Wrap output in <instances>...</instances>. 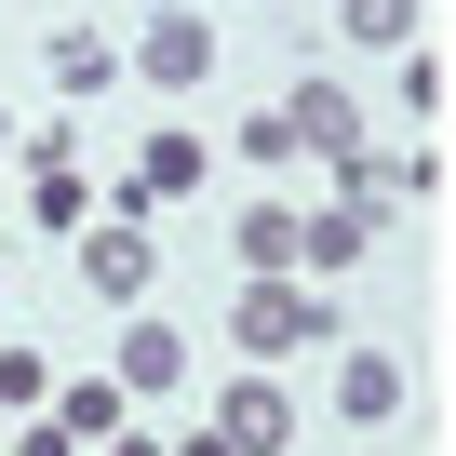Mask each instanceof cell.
Wrapping results in <instances>:
<instances>
[{
  "instance_id": "ffe728a7",
  "label": "cell",
  "mask_w": 456,
  "mask_h": 456,
  "mask_svg": "<svg viewBox=\"0 0 456 456\" xmlns=\"http://www.w3.org/2000/svg\"><path fill=\"white\" fill-rule=\"evenodd\" d=\"M161 456H228V443L215 429H161Z\"/></svg>"
},
{
  "instance_id": "5bb4252c",
  "label": "cell",
  "mask_w": 456,
  "mask_h": 456,
  "mask_svg": "<svg viewBox=\"0 0 456 456\" xmlns=\"http://www.w3.org/2000/svg\"><path fill=\"white\" fill-rule=\"evenodd\" d=\"M28 215L81 242V228H94V175H81V161H68V175H28Z\"/></svg>"
},
{
  "instance_id": "9c48e42d",
  "label": "cell",
  "mask_w": 456,
  "mask_h": 456,
  "mask_svg": "<svg viewBox=\"0 0 456 456\" xmlns=\"http://www.w3.org/2000/svg\"><path fill=\"white\" fill-rule=\"evenodd\" d=\"M336 416H349V429H389V416H403V362H389V349H336Z\"/></svg>"
},
{
  "instance_id": "7402d4cb",
  "label": "cell",
  "mask_w": 456,
  "mask_h": 456,
  "mask_svg": "<svg viewBox=\"0 0 456 456\" xmlns=\"http://www.w3.org/2000/svg\"><path fill=\"white\" fill-rule=\"evenodd\" d=\"M0 148H14V108H0Z\"/></svg>"
},
{
  "instance_id": "30bf717a",
  "label": "cell",
  "mask_w": 456,
  "mask_h": 456,
  "mask_svg": "<svg viewBox=\"0 0 456 456\" xmlns=\"http://www.w3.org/2000/svg\"><path fill=\"white\" fill-rule=\"evenodd\" d=\"M41 416H54V429H68V443H81V456H94V443H108V429H134V403H121V376H68V389H54V403H41Z\"/></svg>"
},
{
  "instance_id": "4fadbf2b",
  "label": "cell",
  "mask_w": 456,
  "mask_h": 456,
  "mask_svg": "<svg viewBox=\"0 0 456 456\" xmlns=\"http://www.w3.org/2000/svg\"><path fill=\"white\" fill-rule=\"evenodd\" d=\"M336 28H349L362 54H416V28H429V0H336Z\"/></svg>"
},
{
  "instance_id": "603a6c76",
  "label": "cell",
  "mask_w": 456,
  "mask_h": 456,
  "mask_svg": "<svg viewBox=\"0 0 456 456\" xmlns=\"http://www.w3.org/2000/svg\"><path fill=\"white\" fill-rule=\"evenodd\" d=\"M0 201H14V188H0Z\"/></svg>"
},
{
  "instance_id": "44dd1931",
  "label": "cell",
  "mask_w": 456,
  "mask_h": 456,
  "mask_svg": "<svg viewBox=\"0 0 456 456\" xmlns=\"http://www.w3.org/2000/svg\"><path fill=\"white\" fill-rule=\"evenodd\" d=\"M94 456H161V429H108V443H94Z\"/></svg>"
},
{
  "instance_id": "7a4b0ae2",
  "label": "cell",
  "mask_w": 456,
  "mask_h": 456,
  "mask_svg": "<svg viewBox=\"0 0 456 456\" xmlns=\"http://www.w3.org/2000/svg\"><path fill=\"white\" fill-rule=\"evenodd\" d=\"M121 68H134L148 94H175V108H188V94L215 81V14H201V0H148V14H134V54H121Z\"/></svg>"
},
{
  "instance_id": "8fae6325",
  "label": "cell",
  "mask_w": 456,
  "mask_h": 456,
  "mask_svg": "<svg viewBox=\"0 0 456 456\" xmlns=\"http://www.w3.org/2000/svg\"><path fill=\"white\" fill-rule=\"evenodd\" d=\"M228 256H242V282H296V201H256L228 228Z\"/></svg>"
},
{
  "instance_id": "ac0fdd59",
  "label": "cell",
  "mask_w": 456,
  "mask_h": 456,
  "mask_svg": "<svg viewBox=\"0 0 456 456\" xmlns=\"http://www.w3.org/2000/svg\"><path fill=\"white\" fill-rule=\"evenodd\" d=\"M403 121H443V54H429V41L403 54Z\"/></svg>"
},
{
  "instance_id": "6da1fadb",
  "label": "cell",
  "mask_w": 456,
  "mask_h": 456,
  "mask_svg": "<svg viewBox=\"0 0 456 456\" xmlns=\"http://www.w3.org/2000/svg\"><path fill=\"white\" fill-rule=\"evenodd\" d=\"M336 336H349L336 282H242V296H228V349H242L256 376H282L296 349H336Z\"/></svg>"
},
{
  "instance_id": "2e32d148",
  "label": "cell",
  "mask_w": 456,
  "mask_h": 456,
  "mask_svg": "<svg viewBox=\"0 0 456 456\" xmlns=\"http://www.w3.org/2000/svg\"><path fill=\"white\" fill-rule=\"evenodd\" d=\"M242 161H269V175H282V161H309V134H296V108H282V94L242 121Z\"/></svg>"
},
{
  "instance_id": "cb8c5ba5",
  "label": "cell",
  "mask_w": 456,
  "mask_h": 456,
  "mask_svg": "<svg viewBox=\"0 0 456 456\" xmlns=\"http://www.w3.org/2000/svg\"><path fill=\"white\" fill-rule=\"evenodd\" d=\"M0 309H14V296H0Z\"/></svg>"
},
{
  "instance_id": "3957f363",
  "label": "cell",
  "mask_w": 456,
  "mask_h": 456,
  "mask_svg": "<svg viewBox=\"0 0 456 456\" xmlns=\"http://www.w3.org/2000/svg\"><path fill=\"white\" fill-rule=\"evenodd\" d=\"M201 429H215L228 456H296V443H309V416H296V389H282V376H228Z\"/></svg>"
},
{
  "instance_id": "277c9868",
  "label": "cell",
  "mask_w": 456,
  "mask_h": 456,
  "mask_svg": "<svg viewBox=\"0 0 456 456\" xmlns=\"http://www.w3.org/2000/svg\"><path fill=\"white\" fill-rule=\"evenodd\" d=\"M188 362H201V349H188V336H175L161 309H121V349H108L121 403H175V389H188Z\"/></svg>"
},
{
  "instance_id": "d6986e66",
  "label": "cell",
  "mask_w": 456,
  "mask_h": 456,
  "mask_svg": "<svg viewBox=\"0 0 456 456\" xmlns=\"http://www.w3.org/2000/svg\"><path fill=\"white\" fill-rule=\"evenodd\" d=\"M14 456H81V443H68L54 416H28V443H14Z\"/></svg>"
},
{
  "instance_id": "9a60e30c",
  "label": "cell",
  "mask_w": 456,
  "mask_h": 456,
  "mask_svg": "<svg viewBox=\"0 0 456 456\" xmlns=\"http://www.w3.org/2000/svg\"><path fill=\"white\" fill-rule=\"evenodd\" d=\"M81 148H94V134H81V121H14V161H28V175H68V161H81Z\"/></svg>"
},
{
  "instance_id": "ba28073f",
  "label": "cell",
  "mask_w": 456,
  "mask_h": 456,
  "mask_svg": "<svg viewBox=\"0 0 456 456\" xmlns=\"http://www.w3.org/2000/svg\"><path fill=\"white\" fill-rule=\"evenodd\" d=\"M362 242H376V215H349V201L296 215V282H336V269H362Z\"/></svg>"
},
{
  "instance_id": "7c38bea8",
  "label": "cell",
  "mask_w": 456,
  "mask_h": 456,
  "mask_svg": "<svg viewBox=\"0 0 456 456\" xmlns=\"http://www.w3.org/2000/svg\"><path fill=\"white\" fill-rule=\"evenodd\" d=\"M201 161H215V148H201L188 121H161V134L134 148V188H148V201H188V188H201Z\"/></svg>"
},
{
  "instance_id": "52a82bcc",
  "label": "cell",
  "mask_w": 456,
  "mask_h": 456,
  "mask_svg": "<svg viewBox=\"0 0 456 456\" xmlns=\"http://www.w3.org/2000/svg\"><path fill=\"white\" fill-rule=\"evenodd\" d=\"M282 108H296L309 161H349V148H376V134H362V108H349V81H282Z\"/></svg>"
},
{
  "instance_id": "e0dca14e",
  "label": "cell",
  "mask_w": 456,
  "mask_h": 456,
  "mask_svg": "<svg viewBox=\"0 0 456 456\" xmlns=\"http://www.w3.org/2000/svg\"><path fill=\"white\" fill-rule=\"evenodd\" d=\"M0 403H14V416H41V403H54V376H41V349H0Z\"/></svg>"
},
{
  "instance_id": "8992f818",
  "label": "cell",
  "mask_w": 456,
  "mask_h": 456,
  "mask_svg": "<svg viewBox=\"0 0 456 456\" xmlns=\"http://www.w3.org/2000/svg\"><path fill=\"white\" fill-rule=\"evenodd\" d=\"M41 81H54L68 108H94V94L121 81V41H108V28H41Z\"/></svg>"
},
{
  "instance_id": "5b68a950",
  "label": "cell",
  "mask_w": 456,
  "mask_h": 456,
  "mask_svg": "<svg viewBox=\"0 0 456 456\" xmlns=\"http://www.w3.org/2000/svg\"><path fill=\"white\" fill-rule=\"evenodd\" d=\"M148 282H161V242H148V228H121V215H94V228H81V296L148 309Z\"/></svg>"
}]
</instances>
